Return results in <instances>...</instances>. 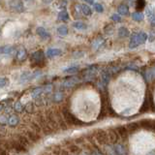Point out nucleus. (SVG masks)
I'll return each mask as SVG.
<instances>
[{"mask_svg": "<svg viewBox=\"0 0 155 155\" xmlns=\"http://www.w3.org/2000/svg\"><path fill=\"white\" fill-rule=\"evenodd\" d=\"M147 40V33L144 32H139V33H135L134 35L131 37V40L129 43V47L131 48H137L138 46L144 44Z\"/></svg>", "mask_w": 155, "mask_h": 155, "instance_id": "obj_1", "label": "nucleus"}, {"mask_svg": "<svg viewBox=\"0 0 155 155\" xmlns=\"http://www.w3.org/2000/svg\"><path fill=\"white\" fill-rule=\"evenodd\" d=\"M62 114H63V117H64L65 121H66V123L67 124H69V125H72V126H80V125H82V122L81 121L76 117V116L73 114L72 113H70L68 110H63L62 111Z\"/></svg>", "mask_w": 155, "mask_h": 155, "instance_id": "obj_2", "label": "nucleus"}, {"mask_svg": "<svg viewBox=\"0 0 155 155\" xmlns=\"http://www.w3.org/2000/svg\"><path fill=\"white\" fill-rule=\"evenodd\" d=\"M155 109L154 107V103H153V99L152 97L150 96L149 98V95L147 97V99L144 100L143 104V107L142 109H140V113H147V111H153Z\"/></svg>", "mask_w": 155, "mask_h": 155, "instance_id": "obj_3", "label": "nucleus"}, {"mask_svg": "<svg viewBox=\"0 0 155 155\" xmlns=\"http://www.w3.org/2000/svg\"><path fill=\"white\" fill-rule=\"evenodd\" d=\"M95 138L100 143H107L109 142L108 133H107L106 131H104V130L97 131L96 134H95Z\"/></svg>", "mask_w": 155, "mask_h": 155, "instance_id": "obj_4", "label": "nucleus"}, {"mask_svg": "<svg viewBox=\"0 0 155 155\" xmlns=\"http://www.w3.org/2000/svg\"><path fill=\"white\" fill-rule=\"evenodd\" d=\"M140 126L144 128V129H147V130H150V131L155 132V120H151V119L140 120Z\"/></svg>", "mask_w": 155, "mask_h": 155, "instance_id": "obj_5", "label": "nucleus"}, {"mask_svg": "<svg viewBox=\"0 0 155 155\" xmlns=\"http://www.w3.org/2000/svg\"><path fill=\"white\" fill-rule=\"evenodd\" d=\"M44 58H45V54L42 51H37L35 52L32 53V55L30 57V60L34 63H40L44 61Z\"/></svg>", "mask_w": 155, "mask_h": 155, "instance_id": "obj_6", "label": "nucleus"}, {"mask_svg": "<svg viewBox=\"0 0 155 155\" xmlns=\"http://www.w3.org/2000/svg\"><path fill=\"white\" fill-rule=\"evenodd\" d=\"M115 132L117 133L118 137H120L122 140H126L128 137L129 131L126 128V126H118V127H116Z\"/></svg>", "mask_w": 155, "mask_h": 155, "instance_id": "obj_7", "label": "nucleus"}, {"mask_svg": "<svg viewBox=\"0 0 155 155\" xmlns=\"http://www.w3.org/2000/svg\"><path fill=\"white\" fill-rule=\"evenodd\" d=\"M17 60L18 61H23L25 60V58L27 57V52H26V50L24 48H19L18 51H17Z\"/></svg>", "mask_w": 155, "mask_h": 155, "instance_id": "obj_8", "label": "nucleus"}, {"mask_svg": "<svg viewBox=\"0 0 155 155\" xmlns=\"http://www.w3.org/2000/svg\"><path fill=\"white\" fill-rule=\"evenodd\" d=\"M10 6H11V8H13L15 11L19 12V13L23 12V10H24L23 4L21 1H12V2H10Z\"/></svg>", "mask_w": 155, "mask_h": 155, "instance_id": "obj_9", "label": "nucleus"}, {"mask_svg": "<svg viewBox=\"0 0 155 155\" xmlns=\"http://www.w3.org/2000/svg\"><path fill=\"white\" fill-rule=\"evenodd\" d=\"M62 54V51L60 48H48L47 51V56L48 57H54V56H59Z\"/></svg>", "mask_w": 155, "mask_h": 155, "instance_id": "obj_10", "label": "nucleus"}, {"mask_svg": "<svg viewBox=\"0 0 155 155\" xmlns=\"http://www.w3.org/2000/svg\"><path fill=\"white\" fill-rule=\"evenodd\" d=\"M37 34L39 36H40L41 38L43 39H48V38H50V34H48V32L46 30L45 28H43V27H38L37 28Z\"/></svg>", "mask_w": 155, "mask_h": 155, "instance_id": "obj_11", "label": "nucleus"}, {"mask_svg": "<svg viewBox=\"0 0 155 155\" xmlns=\"http://www.w3.org/2000/svg\"><path fill=\"white\" fill-rule=\"evenodd\" d=\"M14 51L15 48L12 46H4L0 48V53H3V54H12Z\"/></svg>", "mask_w": 155, "mask_h": 155, "instance_id": "obj_12", "label": "nucleus"}, {"mask_svg": "<svg viewBox=\"0 0 155 155\" xmlns=\"http://www.w3.org/2000/svg\"><path fill=\"white\" fill-rule=\"evenodd\" d=\"M117 12H118L119 15L126 16V15H129V8H128V6H126V5L121 4L117 8Z\"/></svg>", "mask_w": 155, "mask_h": 155, "instance_id": "obj_13", "label": "nucleus"}, {"mask_svg": "<svg viewBox=\"0 0 155 155\" xmlns=\"http://www.w3.org/2000/svg\"><path fill=\"white\" fill-rule=\"evenodd\" d=\"M108 137H109V142L110 143H115L118 139V135L117 133L114 130H110L108 133Z\"/></svg>", "mask_w": 155, "mask_h": 155, "instance_id": "obj_14", "label": "nucleus"}, {"mask_svg": "<svg viewBox=\"0 0 155 155\" xmlns=\"http://www.w3.org/2000/svg\"><path fill=\"white\" fill-rule=\"evenodd\" d=\"M145 76H147V79L149 81L155 80V66H153L152 68L148 69V71L147 72V75H145Z\"/></svg>", "mask_w": 155, "mask_h": 155, "instance_id": "obj_15", "label": "nucleus"}, {"mask_svg": "<svg viewBox=\"0 0 155 155\" xmlns=\"http://www.w3.org/2000/svg\"><path fill=\"white\" fill-rule=\"evenodd\" d=\"M78 82H79V80L78 79H76V78H71V79L67 80L63 82V85L66 87H70V86H74L76 84H78Z\"/></svg>", "mask_w": 155, "mask_h": 155, "instance_id": "obj_16", "label": "nucleus"}, {"mask_svg": "<svg viewBox=\"0 0 155 155\" xmlns=\"http://www.w3.org/2000/svg\"><path fill=\"white\" fill-rule=\"evenodd\" d=\"M81 12L84 15H85V16L87 17H89L92 15V10L91 8L88 6V5H86V4H82L81 5Z\"/></svg>", "mask_w": 155, "mask_h": 155, "instance_id": "obj_17", "label": "nucleus"}, {"mask_svg": "<svg viewBox=\"0 0 155 155\" xmlns=\"http://www.w3.org/2000/svg\"><path fill=\"white\" fill-rule=\"evenodd\" d=\"M73 26H74V28L78 29V30H85L87 28V25L82 21H75L73 23Z\"/></svg>", "mask_w": 155, "mask_h": 155, "instance_id": "obj_18", "label": "nucleus"}, {"mask_svg": "<svg viewBox=\"0 0 155 155\" xmlns=\"http://www.w3.org/2000/svg\"><path fill=\"white\" fill-rule=\"evenodd\" d=\"M18 117L17 115H11L8 119V124L10 126H12V127H14V126H17L18 124Z\"/></svg>", "mask_w": 155, "mask_h": 155, "instance_id": "obj_19", "label": "nucleus"}, {"mask_svg": "<svg viewBox=\"0 0 155 155\" xmlns=\"http://www.w3.org/2000/svg\"><path fill=\"white\" fill-rule=\"evenodd\" d=\"M57 33H58V35H60V36H66L67 34H68V28H67V26L64 25V24H62V25L58 26L57 27Z\"/></svg>", "mask_w": 155, "mask_h": 155, "instance_id": "obj_20", "label": "nucleus"}, {"mask_svg": "<svg viewBox=\"0 0 155 155\" xmlns=\"http://www.w3.org/2000/svg\"><path fill=\"white\" fill-rule=\"evenodd\" d=\"M30 80H32V74L30 72H24L21 76V82H26Z\"/></svg>", "mask_w": 155, "mask_h": 155, "instance_id": "obj_21", "label": "nucleus"}, {"mask_svg": "<svg viewBox=\"0 0 155 155\" xmlns=\"http://www.w3.org/2000/svg\"><path fill=\"white\" fill-rule=\"evenodd\" d=\"M140 127V124L137 122H132V123H130L126 126V128H127V130L129 131V132H135V131H137Z\"/></svg>", "mask_w": 155, "mask_h": 155, "instance_id": "obj_22", "label": "nucleus"}, {"mask_svg": "<svg viewBox=\"0 0 155 155\" xmlns=\"http://www.w3.org/2000/svg\"><path fill=\"white\" fill-rule=\"evenodd\" d=\"M58 18L62 21H66L69 19V14L67 13L66 10H62V11L58 14Z\"/></svg>", "mask_w": 155, "mask_h": 155, "instance_id": "obj_23", "label": "nucleus"}, {"mask_svg": "<svg viewBox=\"0 0 155 155\" xmlns=\"http://www.w3.org/2000/svg\"><path fill=\"white\" fill-rule=\"evenodd\" d=\"M132 18L136 21H142L143 19L144 18V15L143 13H140V12H136V13H134L132 15Z\"/></svg>", "mask_w": 155, "mask_h": 155, "instance_id": "obj_24", "label": "nucleus"}, {"mask_svg": "<svg viewBox=\"0 0 155 155\" xmlns=\"http://www.w3.org/2000/svg\"><path fill=\"white\" fill-rule=\"evenodd\" d=\"M129 30L126 27H120L119 29H118V35L120 36V37H127V36H129Z\"/></svg>", "mask_w": 155, "mask_h": 155, "instance_id": "obj_25", "label": "nucleus"}, {"mask_svg": "<svg viewBox=\"0 0 155 155\" xmlns=\"http://www.w3.org/2000/svg\"><path fill=\"white\" fill-rule=\"evenodd\" d=\"M42 92H43V88H41V87L33 89L32 92H31V97H32V98H34V99H36V98H38V97L41 95Z\"/></svg>", "mask_w": 155, "mask_h": 155, "instance_id": "obj_26", "label": "nucleus"}, {"mask_svg": "<svg viewBox=\"0 0 155 155\" xmlns=\"http://www.w3.org/2000/svg\"><path fill=\"white\" fill-rule=\"evenodd\" d=\"M145 15L150 18L151 17H153L155 15V12H154V8L152 6H149L147 8V10H145Z\"/></svg>", "mask_w": 155, "mask_h": 155, "instance_id": "obj_27", "label": "nucleus"}, {"mask_svg": "<svg viewBox=\"0 0 155 155\" xmlns=\"http://www.w3.org/2000/svg\"><path fill=\"white\" fill-rule=\"evenodd\" d=\"M9 84H10L9 79H7V78H0V87H1V88L8 86Z\"/></svg>", "mask_w": 155, "mask_h": 155, "instance_id": "obj_28", "label": "nucleus"}, {"mask_svg": "<svg viewBox=\"0 0 155 155\" xmlns=\"http://www.w3.org/2000/svg\"><path fill=\"white\" fill-rule=\"evenodd\" d=\"M14 110L18 111V113H21V111L23 110V106L21 105V102H16L14 105Z\"/></svg>", "mask_w": 155, "mask_h": 155, "instance_id": "obj_29", "label": "nucleus"}, {"mask_svg": "<svg viewBox=\"0 0 155 155\" xmlns=\"http://www.w3.org/2000/svg\"><path fill=\"white\" fill-rule=\"evenodd\" d=\"M78 71H79V68L78 67H70V68H68V69H66L64 72L67 73V74H75Z\"/></svg>", "mask_w": 155, "mask_h": 155, "instance_id": "obj_30", "label": "nucleus"}, {"mask_svg": "<svg viewBox=\"0 0 155 155\" xmlns=\"http://www.w3.org/2000/svg\"><path fill=\"white\" fill-rule=\"evenodd\" d=\"M94 9H95V11L98 13H102L104 11V7L102 6L100 3H94Z\"/></svg>", "mask_w": 155, "mask_h": 155, "instance_id": "obj_31", "label": "nucleus"}, {"mask_svg": "<svg viewBox=\"0 0 155 155\" xmlns=\"http://www.w3.org/2000/svg\"><path fill=\"white\" fill-rule=\"evenodd\" d=\"M8 117L6 115H0V124H2V125H5V124H7L8 123Z\"/></svg>", "mask_w": 155, "mask_h": 155, "instance_id": "obj_32", "label": "nucleus"}, {"mask_svg": "<svg viewBox=\"0 0 155 155\" xmlns=\"http://www.w3.org/2000/svg\"><path fill=\"white\" fill-rule=\"evenodd\" d=\"M145 6V2L144 1H138L136 3V8L138 10H140V9H143Z\"/></svg>", "mask_w": 155, "mask_h": 155, "instance_id": "obj_33", "label": "nucleus"}, {"mask_svg": "<svg viewBox=\"0 0 155 155\" xmlns=\"http://www.w3.org/2000/svg\"><path fill=\"white\" fill-rule=\"evenodd\" d=\"M110 18H111V21H115V22H118V21H121V17L118 16L117 14H114L113 16L110 17Z\"/></svg>", "mask_w": 155, "mask_h": 155, "instance_id": "obj_34", "label": "nucleus"}, {"mask_svg": "<svg viewBox=\"0 0 155 155\" xmlns=\"http://www.w3.org/2000/svg\"><path fill=\"white\" fill-rule=\"evenodd\" d=\"M116 151H117L118 154H121V155H126V151L124 150V148L122 147H120V145H117L116 147Z\"/></svg>", "mask_w": 155, "mask_h": 155, "instance_id": "obj_35", "label": "nucleus"}, {"mask_svg": "<svg viewBox=\"0 0 155 155\" xmlns=\"http://www.w3.org/2000/svg\"><path fill=\"white\" fill-rule=\"evenodd\" d=\"M62 99H63V95H62V93H60V92H57V93L54 94V100L56 102H60Z\"/></svg>", "mask_w": 155, "mask_h": 155, "instance_id": "obj_36", "label": "nucleus"}, {"mask_svg": "<svg viewBox=\"0 0 155 155\" xmlns=\"http://www.w3.org/2000/svg\"><path fill=\"white\" fill-rule=\"evenodd\" d=\"M24 110H25L27 113H31V111H33V105L31 103H28L25 107H24Z\"/></svg>", "mask_w": 155, "mask_h": 155, "instance_id": "obj_37", "label": "nucleus"}, {"mask_svg": "<svg viewBox=\"0 0 155 155\" xmlns=\"http://www.w3.org/2000/svg\"><path fill=\"white\" fill-rule=\"evenodd\" d=\"M28 135H29V139H30V140H34V142H35V140H38V136L37 135H35V134H34V133H30V132H29L28 133Z\"/></svg>", "mask_w": 155, "mask_h": 155, "instance_id": "obj_38", "label": "nucleus"}, {"mask_svg": "<svg viewBox=\"0 0 155 155\" xmlns=\"http://www.w3.org/2000/svg\"><path fill=\"white\" fill-rule=\"evenodd\" d=\"M149 19H150V22L152 23V25H155V15H154L153 17H151V18H150Z\"/></svg>", "mask_w": 155, "mask_h": 155, "instance_id": "obj_39", "label": "nucleus"}, {"mask_svg": "<svg viewBox=\"0 0 155 155\" xmlns=\"http://www.w3.org/2000/svg\"><path fill=\"white\" fill-rule=\"evenodd\" d=\"M2 108H3V107H2V105H0V110H2Z\"/></svg>", "mask_w": 155, "mask_h": 155, "instance_id": "obj_40", "label": "nucleus"}, {"mask_svg": "<svg viewBox=\"0 0 155 155\" xmlns=\"http://www.w3.org/2000/svg\"><path fill=\"white\" fill-rule=\"evenodd\" d=\"M148 155H155V154H154V153H153V152H151V153H149V154H148Z\"/></svg>", "mask_w": 155, "mask_h": 155, "instance_id": "obj_41", "label": "nucleus"}, {"mask_svg": "<svg viewBox=\"0 0 155 155\" xmlns=\"http://www.w3.org/2000/svg\"><path fill=\"white\" fill-rule=\"evenodd\" d=\"M94 155H101L100 153H94Z\"/></svg>", "mask_w": 155, "mask_h": 155, "instance_id": "obj_42", "label": "nucleus"}, {"mask_svg": "<svg viewBox=\"0 0 155 155\" xmlns=\"http://www.w3.org/2000/svg\"><path fill=\"white\" fill-rule=\"evenodd\" d=\"M0 34H1V27H0Z\"/></svg>", "mask_w": 155, "mask_h": 155, "instance_id": "obj_43", "label": "nucleus"}]
</instances>
